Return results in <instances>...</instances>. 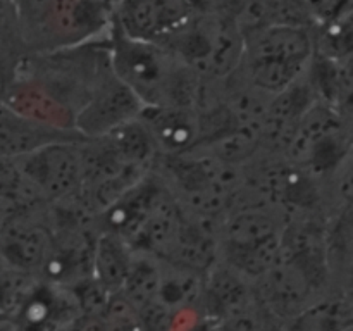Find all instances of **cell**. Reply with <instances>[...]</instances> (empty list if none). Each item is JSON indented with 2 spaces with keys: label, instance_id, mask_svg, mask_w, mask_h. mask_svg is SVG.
<instances>
[{
  "label": "cell",
  "instance_id": "cell-1",
  "mask_svg": "<svg viewBox=\"0 0 353 331\" xmlns=\"http://www.w3.org/2000/svg\"><path fill=\"white\" fill-rule=\"evenodd\" d=\"M109 37L117 76L145 107L199 103L205 79L174 50L162 43L134 40L114 23Z\"/></svg>",
  "mask_w": 353,
  "mask_h": 331
},
{
  "label": "cell",
  "instance_id": "cell-2",
  "mask_svg": "<svg viewBox=\"0 0 353 331\" xmlns=\"http://www.w3.org/2000/svg\"><path fill=\"white\" fill-rule=\"evenodd\" d=\"M110 34V33H109ZM114 71L110 37L76 47L28 54L3 83L10 79L31 83L74 114L92 100L100 83Z\"/></svg>",
  "mask_w": 353,
  "mask_h": 331
},
{
  "label": "cell",
  "instance_id": "cell-3",
  "mask_svg": "<svg viewBox=\"0 0 353 331\" xmlns=\"http://www.w3.org/2000/svg\"><path fill=\"white\" fill-rule=\"evenodd\" d=\"M28 54L76 47L109 37L110 0H2Z\"/></svg>",
  "mask_w": 353,
  "mask_h": 331
},
{
  "label": "cell",
  "instance_id": "cell-4",
  "mask_svg": "<svg viewBox=\"0 0 353 331\" xmlns=\"http://www.w3.org/2000/svg\"><path fill=\"white\" fill-rule=\"evenodd\" d=\"M317 52L312 26L276 24L245 33L238 71L264 92L278 95L309 74Z\"/></svg>",
  "mask_w": 353,
  "mask_h": 331
},
{
  "label": "cell",
  "instance_id": "cell-5",
  "mask_svg": "<svg viewBox=\"0 0 353 331\" xmlns=\"http://www.w3.org/2000/svg\"><path fill=\"white\" fill-rule=\"evenodd\" d=\"M162 45L174 50L203 79H224L240 68L245 31L230 14L195 7L193 16Z\"/></svg>",
  "mask_w": 353,
  "mask_h": 331
},
{
  "label": "cell",
  "instance_id": "cell-6",
  "mask_svg": "<svg viewBox=\"0 0 353 331\" xmlns=\"http://www.w3.org/2000/svg\"><path fill=\"white\" fill-rule=\"evenodd\" d=\"M83 141L57 143L9 159L48 203L76 202L85 181Z\"/></svg>",
  "mask_w": 353,
  "mask_h": 331
},
{
  "label": "cell",
  "instance_id": "cell-7",
  "mask_svg": "<svg viewBox=\"0 0 353 331\" xmlns=\"http://www.w3.org/2000/svg\"><path fill=\"white\" fill-rule=\"evenodd\" d=\"M55 240L54 203H41L2 219V265L41 274Z\"/></svg>",
  "mask_w": 353,
  "mask_h": 331
},
{
  "label": "cell",
  "instance_id": "cell-8",
  "mask_svg": "<svg viewBox=\"0 0 353 331\" xmlns=\"http://www.w3.org/2000/svg\"><path fill=\"white\" fill-rule=\"evenodd\" d=\"M254 288L259 303L283 324L292 323L312 303L331 293L324 290L302 265L283 254L276 265L255 279Z\"/></svg>",
  "mask_w": 353,
  "mask_h": 331
},
{
  "label": "cell",
  "instance_id": "cell-9",
  "mask_svg": "<svg viewBox=\"0 0 353 331\" xmlns=\"http://www.w3.org/2000/svg\"><path fill=\"white\" fill-rule=\"evenodd\" d=\"M193 12V0H119L112 23L134 40L164 43Z\"/></svg>",
  "mask_w": 353,
  "mask_h": 331
},
{
  "label": "cell",
  "instance_id": "cell-10",
  "mask_svg": "<svg viewBox=\"0 0 353 331\" xmlns=\"http://www.w3.org/2000/svg\"><path fill=\"white\" fill-rule=\"evenodd\" d=\"M143 109L145 103L114 69L79 112L76 128L88 138L105 137L117 128L140 119Z\"/></svg>",
  "mask_w": 353,
  "mask_h": 331
},
{
  "label": "cell",
  "instance_id": "cell-11",
  "mask_svg": "<svg viewBox=\"0 0 353 331\" xmlns=\"http://www.w3.org/2000/svg\"><path fill=\"white\" fill-rule=\"evenodd\" d=\"M140 121L161 155H179L203 141L202 114L196 106L145 107Z\"/></svg>",
  "mask_w": 353,
  "mask_h": 331
},
{
  "label": "cell",
  "instance_id": "cell-12",
  "mask_svg": "<svg viewBox=\"0 0 353 331\" xmlns=\"http://www.w3.org/2000/svg\"><path fill=\"white\" fill-rule=\"evenodd\" d=\"M90 140L78 130H64L54 124L30 119L2 107L0 112V155L17 159L57 143H78Z\"/></svg>",
  "mask_w": 353,
  "mask_h": 331
},
{
  "label": "cell",
  "instance_id": "cell-13",
  "mask_svg": "<svg viewBox=\"0 0 353 331\" xmlns=\"http://www.w3.org/2000/svg\"><path fill=\"white\" fill-rule=\"evenodd\" d=\"M133 247L112 231H99L93 261V278L109 295L123 292L130 271Z\"/></svg>",
  "mask_w": 353,
  "mask_h": 331
},
{
  "label": "cell",
  "instance_id": "cell-14",
  "mask_svg": "<svg viewBox=\"0 0 353 331\" xmlns=\"http://www.w3.org/2000/svg\"><path fill=\"white\" fill-rule=\"evenodd\" d=\"M285 326L288 331H345L353 326V300L334 290Z\"/></svg>",
  "mask_w": 353,
  "mask_h": 331
},
{
  "label": "cell",
  "instance_id": "cell-15",
  "mask_svg": "<svg viewBox=\"0 0 353 331\" xmlns=\"http://www.w3.org/2000/svg\"><path fill=\"white\" fill-rule=\"evenodd\" d=\"M102 323L103 331H147L140 309L130 302L124 293L110 297Z\"/></svg>",
  "mask_w": 353,
  "mask_h": 331
},
{
  "label": "cell",
  "instance_id": "cell-16",
  "mask_svg": "<svg viewBox=\"0 0 353 331\" xmlns=\"http://www.w3.org/2000/svg\"><path fill=\"white\" fill-rule=\"evenodd\" d=\"M261 331H288V328H286L281 321L276 319V317L271 314V316L265 319V323L262 324Z\"/></svg>",
  "mask_w": 353,
  "mask_h": 331
},
{
  "label": "cell",
  "instance_id": "cell-17",
  "mask_svg": "<svg viewBox=\"0 0 353 331\" xmlns=\"http://www.w3.org/2000/svg\"><path fill=\"white\" fill-rule=\"evenodd\" d=\"M345 331H353V326H350V328H348V330H345Z\"/></svg>",
  "mask_w": 353,
  "mask_h": 331
},
{
  "label": "cell",
  "instance_id": "cell-18",
  "mask_svg": "<svg viewBox=\"0 0 353 331\" xmlns=\"http://www.w3.org/2000/svg\"><path fill=\"white\" fill-rule=\"evenodd\" d=\"M110 2H112V3H116V2H119V0H110Z\"/></svg>",
  "mask_w": 353,
  "mask_h": 331
}]
</instances>
